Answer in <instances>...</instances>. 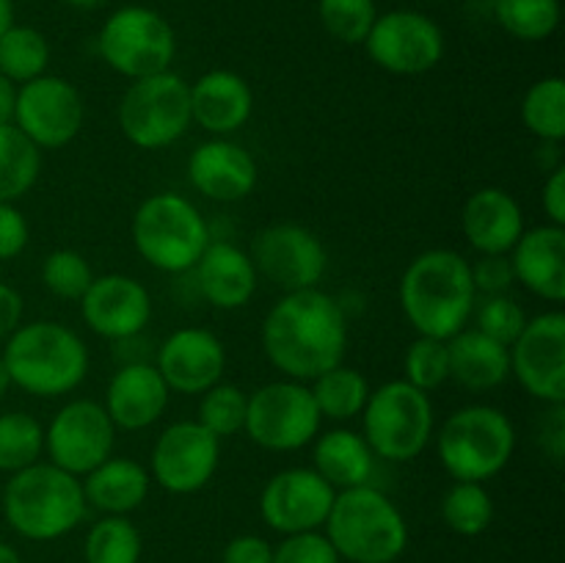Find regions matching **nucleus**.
Masks as SVG:
<instances>
[{
    "label": "nucleus",
    "instance_id": "37",
    "mask_svg": "<svg viewBox=\"0 0 565 563\" xmlns=\"http://www.w3.org/2000/svg\"><path fill=\"white\" fill-rule=\"evenodd\" d=\"M141 533L127 517H105L88 530L86 563H138Z\"/></svg>",
    "mask_w": 565,
    "mask_h": 563
},
{
    "label": "nucleus",
    "instance_id": "47",
    "mask_svg": "<svg viewBox=\"0 0 565 563\" xmlns=\"http://www.w3.org/2000/svg\"><path fill=\"white\" fill-rule=\"evenodd\" d=\"M221 563H274V546L259 535H237L226 544Z\"/></svg>",
    "mask_w": 565,
    "mask_h": 563
},
{
    "label": "nucleus",
    "instance_id": "12",
    "mask_svg": "<svg viewBox=\"0 0 565 563\" xmlns=\"http://www.w3.org/2000/svg\"><path fill=\"white\" fill-rule=\"evenodd\" d=\"M116 425L103 403L77 397L64 403L44 428V453L50 464L83 478L114 456Z\"/></svg>",
    "mask_w": 565,
    "mask_h": 563
},
{
    "label": "nucleus",
    "instance_id": "27",
    "mask_svg": "<svg viewBox=\"0 0 565 563\" xmlns=\"http://www.w3.org/2000/svg\"><path fill=\"white\" fill-rule=\"evenodd\" d=\"M81 486L88 506L108 517H127L141 508V502H147L152 478H149V469L136 458L110 456L92 472L83 475Z\"/></svg>",
    "mask_w": 565,
    "mask_h": 563
},
{
    "label": "nucleus",
    "instance_id": "42",
    "mask_svg": "<svg viewBox=\"0 0 565 563\" xmlns=\"http://www.w3.org/2000/svg\"><path fill=\"white\" fill-rule=\"evenodd\" d=\"M472 318L478 320L475 329L483 331L491 340L502 342L505 348H511L516 342V337L522 334L524 323H527V315L524 309L513 301L508 293H500V296H486L483 301L475 304Z\"/></svg>",
    "mask_w": 565,
    "mask_h": 563
},
{
    "label": "nucleus",
    "instance_id": "41",
    "mask_svg": "<svg viewBox=\"0 0 565 563\" xmlns=\"http://www.w3.org/2000/svg\"><path fill=\"white\" fill-rule=\"evenodd\" d=\"M320 22L334 39L345 44H364L375 17V0H320Z\"/></svg>",
    "mask_w": 565,
    "mask_h": 563
},
{
    "label": "nucleus",
    "instance_id": "35",
    "mask_svg": "<svg viewBox=\"0 0 565 563\" xmlns=\"http://www.w3.org/2000/svg\"><path fill=\"white\" fill-rule=\"evenodd\" d=\"M44 425L28 412L0 414V472H20L42 458Z\"/></svg>",
    "mask_w": 565,
    "mask_h": 563
},
{
    "label": "nucleus",
    "instance_id": "34",
    "mask_svg": "<svg viewBox=\"0 0 565 563\" xmlns=\"http://www.w3.org/2000/svg\"><path fill=\"white\" fill-rule=\"evenodd\" d=\"M441 519L458 535H480L494 522V500L483 484L456 480L441 500Z\"/></svg>",
    "mask_w": 565,
    "mask_h": 563
},
{
    "label": "nucleus",
    "instance_id": "8",
    "mask_svg": "<svg viewBox=\"0 0 565 563\" xmlns=\"http://www.w3.org/2000/svg\"><path fill=\"white\" fill-rule=\"evenodd\" d=\"M364 442L375 458L406 464L425 453L434 439V403L428 392L395 379L370 392L362 412Z\"/></svg>",
    "mask_w": 565,
    "mask_h": 563
},
{
    "label": "nucleus",
    "instance_id": "23",
    "mask_svg": "<svg viewBox=\"0 0 565 563\" xmlns=\"http://www.w3.org/2000/svg\"><path fill=\"white\" fill-rule=\"evenodd\" d=\"M254 110V92L232 70H210L191 86V119L204 132L226 138L241 130Z\"/></svg>",
    "mask_w": 565,
    "mask_h": 563
},
{
    "label": "nucleus",
    "instance_id": "51",
    "mask_svg": "<svg viewBox=\"0 0 565 563\" xmlns=\"http://www.w3.org/2000/svg\"><path fill=\"white\" fill-rule=\"evenodd\" d=\"M9 25H14V3L11 0H0V33Z\"/></svg>",
    "mask_w": 565,
    "mask_h": 563
},
{
    "label": "nucleus",
    "instance_id": "3",
    "mask_svg": "<svg viewBox=\"0 0 565 563\" xmlns=\"http://www.w3.org/2000/svg\"><path fill=\"white\" fill-rule=\"evenodd\" d=\"M0 353L9 370L11 386L33 397H61L75 392L86 381L88 346L75 329L58 320L20 323Z\"/></svg>",
    "mask_w": 565,
    "mask_h": 563
},
{
    "label": "nucleus",
    "instance_id": "13",
    "mask_svg": "<svg viewBox=\"0 0 565 563\" xmlns=\"http://www.w3.org/2000/svg\"><path fill=\"white\" fill-rule=\"evenodd\" d=\"M370 61L392 75H425L445 55V33L423 11L395 9L375 17L364 39Z\"/></svg>",
    "mask_w": 565,
    "mask_h": 563
},
{
    "label": "nucleus",
    "instance_id": "26",
    "mask_svg": "<svg viewBox=\"0 0 565 563\" xmlns=\"http://www.w3.org/2000/svg\"><path fill=\"white\" fill-rule=\"evenodd\" d=\"M193 270L199 293L215 309L246 307L259 285V274L248 252L230 241H210Z\"/></svg>",
    "mask_w": 565,
    "mask_h": 563
},
{
    "label": "nucleus",
    "instance_id": "31",
    "mask_svg": "<svg viewBox=\"0 0 565 563\" xmlns=\"http://www.w3.org/2000/svg\"><path fill=\"white\" fill-rule=\"evenodd\" d=\"M42 171V149L28 141L14 121L0 125V202L25 196Z\"/></svg>",
    "mask_w": 565,
    "mask_h": 563
},
{
    "label": "nucleus",
    "instance_id": "50",
    "mask_svg": "<svg viewBox=\"0 0 565 563\" xmlns=\"http://www.w3.org/2000/svg\"><path fill=\"white\" fill-rule=\"evenodd\" d=\"M17 83H11L9 77L0 75V125H9L14 121V105H17Z\"/></svg>",
    "mask_w": 565,
    "mask_h": 563
},
{
    "label": "nucleus",
    "instance_id": "21",
    "mask_svg": "<svg viewBox=\"0 0 565 563\" xmlns=\"http://www.w3.org/2000/svg\"><path fill=\"white\" fill-rule=\"evenodd\" d=\"M257 160L230 138H210L188 158V182L213 202H241L257 188Z\"/></svg>",
    "mask_w": 565,
    "mask_h": 563
},
{
    "label": "nucleus",
    "instance_id": "53",
    "mask_svg": "<svg viewBox=\"0 0 565 563\" xmlns=\"http://www.w3.org/2000/svg\"><path fill=\"white\" fill-rule=\"evenodd\" d=\"M11 390V379H9V370H6L3 359H0V401H3L6 395H9Z\"/></svg>",
    "mask_w": 565,
    "mask_h": 563
},
{
    "label": "nucleus",
    "instance_id": "20",
    "mask_svg": "<svg viewBox=\"0 0 565 563\" xmlns=\"http://www.w3.org/2000/svg\"><path fill=\"white\" fill-rule=\"evenodd\" d=\"M154 368L171 392L202 395L224 379L226 348L213 331L188 326L166 337L154 357Z\"/></svg>",
    "mask_w": 565,
    "mask_h": 563
},
{
    "label": "nucleus",
    "instance_id": "45",
    "mask_svg": "<svg viewBox=\"0 0 565 563\" xmlns=\"http://www.w3.org/2000/svg\"><path fill=\"white\" fill-rule=\"evenodd\" d=\"M31 226L14 202H0V263L17 259L28 248Z\"/></svg>",
    "mask_w": 565,
    "mask_h": 563
},
{
    "label": "nucleus",
    "instance_id": "39",
    "mask_svg": "<svg viewBox=\"0 0 565 563\" xmlns=\"http://www.w3.org/2000/svg\"><path fill=\"white\" fill-rule=\"evenodd\" d=\"M403 379L423 392L439 390L445 381H450V353H447V340L417 334V340L406 348L403 357Z\"/></svg>",
    "mask_w": 565,
    "mask_h": 563
},
{
    "label": "nucleus",
    "instance_id": "19",
    "mask_svg": "<svg viewBox=\"0 0 565 563\" xmlns=\"http://www.w3.org/2000/svg\"><path fill=\"white\" fill-rule=\"evenodd\" d=\"M81 315L97 337L114 342L136 340L152 318V296L136 276H94L81 298Z\"/></svg>",
    "mask_w": 565,
    "mask_h": 563
},
{
    "label": "nucleus",
    "instance_id": "48",
    "mask_svg": "<svg viewBox=\"0 0 565 563\" xmlns=\"http://www.w3.org/2000/svg\"><path fill=\"white\" fill-rule=\"evenodd\" d=\"M541 204H544V213L550 219V224L565 226V169L557 166L544 182V191H541Z\"/></svg>",
    "mask_w": 565,
    "mask_h": 563
},
{
    "label": "nucleus",
    "instance_id": "29",
    "mask_svg": "<svg viewBox=\"0 0 565 563\" xmlns=\"http://www.w3.org/2000/svg\"><path fill=\"white\" fill-rule=\"evenodd\" d=\"M312 469L337 491L353 489V486L370 484L375 472V453L356 431H326L315 439Z\"/></svg>",
    "mask_w": 565,
    "mask_h": 563
},
{
    "label": "nucleus",
    "instance_id": "43",
    "mask_svg": "<svg viewBox=\"0 0 565 563\" xmlns=\"http://www.w3.org/2000/svg\"><path fill=\"white\" fill-rule=\"evenodd\" d=\"M274 563H340L334 544L320 530L285 535L274 550Z\"/></svg>",
    "mask_w": 565,
    "mask_h": 563
},
{
    "label": "nucleus",
    "instance_id": "36",
    "mask_svg": "<svg viewBox=\"0 0 565 563\" xmlns=\"http://www.w3.org/2000/svg\"><path fill=\"white\" fill-rule=\"evenodd\" d=\"M497 22L522 42H544L561 25L557 0H494Z\"/></svg>",
    "mask_w": 565,
    "mask_h": 563
},
{
    "label": "nucleus",
    "instance_id": "16",
    "mask_svg": "<svg viewBox=\"0 0 565 563\" xmlns=\"http://www.w3.org/2000/svg\"><path fill=\"white\" fill-rule=\"evenodd\" d=\"M248 257L263 279L285 293L312 290L329 268L323 241L301 224H270L259 230Z\"/></svg>",
    "mask_w": 565,
    "mask_h": 563
},
{
    "label": "nucleus",
    "instance_id": "10",
    "mask_svg": "<svg viewBox=\"0 0 565 563\" xmlns=\"http://www.w3.org/2000/svg\"><path fill=\"white\" fill-rule=\"evenodd\" d=\"M320 423L312 390L303 381L281 379L248 395L243 431L263 450L292 453L318 439Z\"/></svg>",
    "mask_w": 565,
    "mask_h": 563
},
{
    "label": "nucleus",
    "instance_id": "4",
    "mask_svg": "<svg viewBox=\"0 0 565 563\" xmlns=\"http://www.w3.org/2000/svg\"><path fill=\"white\" fill-rule=\"evenodd\" d=\"M86 511L88 502L81 478L50 461H36L20 469L3 489V517L22 539H61L81 524Z\"/></svg>",
    "mask_w": 565,
    "mask_h": 563
},
{
    "label": "nucleus",
    "instance_id": "14",
    "mask_svg": "<svg viewBox=\"0 0 565 563\" xmlns=\"http://www.w3.org/2000/svg\"><path fill=\"white\" fill-rule=\"evenodd\" d=\"M221 439L196 419H177L154 439L149 478L171 495H196L215 478Z\"/></svg>",
    "mask_w": 565,
    "mask_h": 563
},
{
    "label": "nucleus",
    "instance_id": "18",
    "mask_svg": "<svg viewBox=\"0 0 565 563\" xmlns=\"http://www.w3.org/2000/svg\"><path fill=\"white\" fill-rule=\"evenodd\" d=\"M337 489L312 467H290L276 472L259 495V513L276 533L320 530L334 506Z\"/></svg>",
    "mask_w": 565,
    "mask_h": 563
},
{
    "label": "nucleus",
    "instance_id": "30",
    "mask_svg": "<svg viewBox=\"0 0 565 563\" xmlns=\"http://www.w3.org/2000/svg\"><path fill=\"white\" fill-rule=\"evenodd\" d=\"M309 390H312L315 403H318L320 417L334 419V423L359 417L367 406L370 392H373L367 375L356 368H348L345 362L318 375Z\"/></svg>",
    "mask_w": 565,
    "mask_h": 563
},
{
    "label": "nucleus",
    "instance_id": "7",
    "mask_svg": "<svg viewBox=\"0 0 565 563\" xmlns=\"http://www.w3.org/2000/svg\"><path fill=\"white\" fill-rule=\"evenodd\" d=\"M516 428L502 408L475 403L452 412L436 436V453L452 480L483 484L511 464Z\"/></svg>",
    "mask_w": 565,
    "mask_h": 563
},
{
    "label": "nucleus",
    "instance_id": "17",
    "mask_svg": "<svg viewBox=\"0 0 565 563\" xmlns=\"http://www.w3.org/2000/svg\"><path fill=\"white\" fill-rule=\"evenodd\" d=\"M511 375L524 392L552 403H565V315L561 309L535 315L511 348Z\"/></svg>",
    "mask_w": 565,
    "mask_h": 563
},
{
    "label": "nucleus",
    "instance_id": "44",
    "mask_svg": "<svg viewBox=\"0 0 565 563\" xmlns=\"http://www.w3.org/2000/svg\"><path fill=\"white\" fill-rule=\"evenodd\" d=\"M469 265H472L475 290L483 293V296H500V293H508L513 287V282H516L508 254H480L478 263Z\"/></svg>",
    "mask_w": 565,
    "mask_h": 563
},
{
    "label": "nucleus",
    "instance_id": "11",
    "mask_svg": "<svg viewBox=\"0 0 565 563\" xmlns=\"http://www.w3.org/2000/svg\"><path fill=\"white\" fill-rule=\"evenodd\" d=\"M97 50L110 70L138 81L171 70L177 36L169 20L158 11L147 6H125L105 20Z\"/></svg>",
    "mask_w": 565,
    "mask_h": 563
},
{
    "label": "nucleus",
    "instance_id": "28",
    "mask_svg": "<svg viewBox=\"0 0 565 563\" xmlns=\"http://www.w3.org/2000/svg\"><path fill=\"white\" fill-rule=\"evenodd\" d=\"M450 379L469 392H489L511 379V351L478 329H461L447 340Z\"/></svg>",
    "mask_w": 565,
    "mask_h": 563
},
{
    "label": "nucleus",
    "instance_id": "49",
    "mask_svg": "<svg viewBox=\"0 0 565 563\" xmlns=\"http://www.w3.org/2000/svg\"><path fill=\"white\" fill-rule=\"evenodd\" d=\"M22 312H25V301H22L20 290L0 282V342L22 323Z\"/></svg>",
    "mask_w": 565,
    "mask_h": 563
},
{
    "label": "nucleus",
    "instance_id": "33",
    "mask_svg": "<svg viewBox=\"0 0 565 563\" xmlns=\"http://www.w3.org/2000/svg\"><path fill=\"white\" fill-rule=\"evenodd\" d=\"M522 121L535 138L561 144L565 138V81L550 75L535 81L522 99Z\"/></svg>",
    "mask_w": 565,
    "mask_h": 563
},
{
    "label": "nucleus",
    "instance_id": "52",
    "mask_svg": "<svg viewBox=\"0 0 565 563\" xmlns=\"http://www.w3.org/2000/svg\"><path fill=\"white\" fill-rule=\"evenodd\" d=\"M0 563H22L14 546H9L6 541H0Z\"/></svg>",
    "mask_w": 565,
    "mask_h": 563
},
{
    "label": "nucleus",
    "instance_id": "5",
    "mask_svg": "<svg viewBox=\"0 0 565 563\" xmlns=\"http://www.w3.org/2000/svg\"><path fill=\"white\" fill-rule=\"evenodd\" d=\"M323 528L337 555L351 563H395L408 544L401 508L370 484L337 491Z\"/></svg>",
    "mask_w": 565,
    "mask_h": 563
},
{
    "label": "nucleus",
    "instance_id": "32",
    "mask_svg": "<svg viewBox=\"0 0 565 563\" xmlns=\"http://www.w3.org/2000/svg\"><path fill=\"white\" fill-rule=\"evenodd\" d=\"M50 44L42 31L31 25H9L0 33V75L22 86L47 75Z\"/></svg>",
    "mask_w": 565,
    "mask_h": 563
},
{
    "label": "nucleus",
    "instance_id": "2",
    "mask_svg": "<svg viewBox=\"0 0 565 563\" xmlns=\"http://www.w3.org/2000/svg\"><path fill=\"white\" fill-rule=\"evenodd\" d=\"M397 298L417 334L450 340L467 329L478 304L472 265L452 248H428L406 265Z\"/></svg>",
    "mask_w": 565,
    "mask_h": 563
},
{
    "label": "nucleus",
    "instance_id": "24",
    "mask_svg": "<svg viewBox=\"0 0 565 563\" xmlns=\"http://www.w3.org/2000/svg\"><path fill=\"white\" fill-rule=\"evenodd\" d=\"M463 237L478 254H508L522 237V204L505 188H478L469 193L461 213Z\"/></svg>",
    "mask_w": 565,
    "mask_h": 563
},
{
    "label": "nucleus",
    "instance_id": "6",
    "mask_svg": "<svg viewBox=\"0 0 565 563\" xmlns=\"http://www.w3.org/2000/svg\"><path fill=\"white\" fill-rule=\"evenodd\" d=\"M132 246L163 274H188L204 254L210 226L202 210L182 193L160 191L143 199L132 215Z\"/></svg>",
    "mask_w": 565,
    "mask_h": 563
},
{
    "label": "nucleus",
    "instance_id": "15",
    "mask_svg": "<svg viewBox=\"0 0 565 563\" xmlns=\"http://www.w3.org/2000/svg\"><path fill=\"white\" fill-rule=\"evenodd\" d=\"M86 105L66 77L42 75L17 88L14 127L39 149H61L83 130Z\"/></svg>",
    "mask_w": 565,
    "mask_h": 563
},
{
    "label": "nucleus",
    "instance_id": "25",
    "mask_svg": "<svg viewBox=\"0 0 565 563\" xmlns=\"http://www.w3.org/2000/svg\"><path fill=\"white\" fill-rule=\"evenodd\" d=\"M508 254L516 282L533 296L550 304L565 301V226L541 224L524 230Z\"/></svg>",
    "mask_w": 565,
    "mask_h": 563
},
{
    "label": "nucleus",
    "instance_id": "38",
    "mask_svg": "<svg viewBox=\"0 0 565 563\" xmlns=\"http://www.w3.org/2000/svg\"><path fill=\"white\" fill-rule=\"evenodd\" d=\"M246 406L248 395L235 384H215L207 392H202L199 401V419L204 428L218 439H230V436L241 434L243 423H246Z\"/></svg>",
    "mask_w": 565,
    "mask_h": 563
},
{
    "label": "nucleus",
    "instance_id": "22",
    "mask_svg": "<svg viewBox=\"0 0 565 563\" xmlns=\"http://www.w3.org/2000/svg\"><path fill=\"white\" fill-rule=\"evenodd\" d=\"M171 390L149 362H125L108 381L105 412L116 431H143L158 423L169 408Z\"/></svg>",
    "mask_w": 565,
    "mask_h": 563
},
{
    "label": "nucleus",
    "instance_id": "1",
    "mask_svg": "<svg viewBox=\"0 0 565 563\" xmlns=\"http://www.w3.org/2000/svg\"><path fill=\"white\" fill-rule=\"evenodd\" d=\"M263 351L285 379L315 381L345 362V309L320 287L285 293L263 320Z\"/></svg>",
    "mask_w": 565,
    "mask_h": 563
},
{
    "label": "nucleus",
    "instance_id": "40",
    "mask_svg": "<svg viewBox=\"0 0 565 563\" xmlns=\"http://www.w3.org/2000/svg\"><path fill=\"white\" fill-rule=\"evenodd\" d=\"M94 282L88 259L75 248H55L42 263V285L64 301H81L83 293Z\"/></svg>",
    "mask_w": 565,
    "mask_h": 563
},
{
    "label": "nucleus",
    "instance_id": "46",
    "mask_svg": "<svg viewBox=\"0 0 565 563\" xmlns=\"http://www.w3.org/2000/svg\"><path fill=\"white\" fill-rule=\"evenodd\" d=\"M539 445L552 464H563L565 456V403H552L539 425Z\"/></svg>",
    "mask_w": 565,
    "mask_h": 563
},
{
    "label": "nucleus",
    "instance_id": "9",
    "mask_svg": "<svg viewBox=\"0 0 565 563\" xmlns=\"http://www.w3.org/2000/svg\"><path fill=\"white\" fill-rule=\"evenodd\" d=\"M116 119H119L121 136L132 147L147 149V152L171 147L193 125L191 83L171 70L138 77L121 94Z\"/></svg>",
    "mask_w": 565,
    "mask_h": 563
},
{
    "label": "nucleus",
    "instance_id": "54",
    "mask_svg": "<svg viewBox=\"0 0 565 563\" xmlns=\"http://www.w3.org/2000/svg\"><path fill=\"white\" fill-rule=\"evenodd\" d=\"M66 6H75V9H97L99 3H105V0H64Z\"/></svg>",
    "mask_w": 565,
    "mask_h": 563
}]
</instances>
